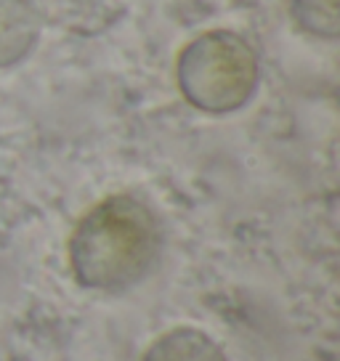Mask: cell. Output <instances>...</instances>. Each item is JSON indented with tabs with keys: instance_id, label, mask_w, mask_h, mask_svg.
<instances>
[{
	"instance_id": "cell-1",
	"label": "cell",
	"mask_w": 340,
	"mask_h": 361,
	"mask_svg": "<svg viewBox=\"0 0 340 361\" xmlns=\"http://www.w3.org/2000/svg\"><path fill=\"white\" fill-rule=\"evenodd\" d=\"M69 266L85 290L123 293L154 269L162 226L133 194H112L83 215L69 237Z\"/></svg>"
},
{
	"instance_id": "cell-4",
	"label": "cell",
	"mask_w": 340,
	"mask_h": 361,
	"mask_svg": "<svg viewBox=\"0 0 340 361\" xmlns=\"http://www.w3.org/2000/svg\"><path fill=\"white\" fill-rule=\"evenodd\" d=\"M141 361H226V353L202 329L176 327L159 335Z\"/></svg>"
},
{
	"instance_id": "cell-5",
	"label": "cell",
	"mask_w": 340,
	"mask_h": 361,
	"mask_svg": "<svg viewBox=\"0 0 340 361\" xmlns=\"http://www.w3.org/2000/svg\"><path fill=\"white\" fill-rule=\"evenodd\" d=\"M293 16L317 37H338L340 32V0H293Z\"/></svg>"
},
{
	"instance_id": "cell-3",
	"label": "cell",
	"mask_w": 340,
	"mask_h": 361,
	"mask_svg": "<svg viewBox=\"0 0 340 361\" xmlns=\"http://www.w3.org/2000/svg\"><path fill=\"white\" fill-rule=\"evenodd\" d=\"M40 16L30 0H0V69L19 64L37 43Z\"/></svg>"
},
{
	"instance_id": "cell-2",
	"label": "cell",
	"mask_w": 340,
	"mask_h": 361,
	"mask_svg": "<svg viewBox=\"0 0 340 361\" xmlns=\"http://www.w3.org/2000/svg\"><path fill=\"white\" fill-rule=\"evenodd\" d=\"M183 99L210 114H226L253 99L258 85V56L237 32L213 30L194 37L178 56Z\"/></svg>"
}]
</instances>
